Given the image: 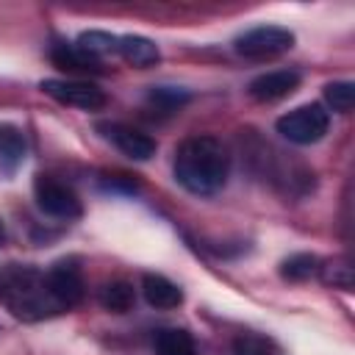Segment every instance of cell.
<instances>
[{"instance_id": "cell-1", "label": "cell", "mask_w": 355, "mask_h": 355, "mask_svg": "<svg viewBox=\"0 0 355 355\" xmlns=\"http://www.w3.org/2000/svg\"><path fill=\"white\" fill-rule=\"evenodd\" d=\"M227 175L230 153L216 136H189L175 150V178L186 191L197 197L222 191Z\"/></svg>"}, {"instance_id": "cell-2", "label": "cell", "mask_w": 355, "mask_h": 355, "mask_svg": "<svg viewBox=\"0 0 355 355\" xmlns=\"http://www.w3.org/2000/svg\"><path fill=\"white\" fill-rule=\"evenodd\" d=\"M0 297L6 302V308L25 322H36L44 316H55L61 313L55 300L50 297V288L44 283V272L33 269V266H17L6 275Z\"/></svg>"}, {"instance_id": "cell-3", "label": "cell", "mask_w": 355, "mask_h": 355, "mask_svg": "<svg viewBox=\"0 0 355 355\" xmlns=\"http://www.w3.org/2000/svg\"><path fill=\"white\" fill-rule=\"evenodd\" d=\"M275 128L286 141L305 147V144H316L324 139V133L330 130V114L324 111V105L308 103V105H300V108L283 114L275 122Z\"/></svg>"}, {"instance_id": "cell-4", "label": "cell", "mask_w": 355, "mask_h": 355, "mask_svg": "<svg viewBox=\"0 0 355 355\" xmlns=\"http://www.w3.org/2000/svg\"><path fill=\"white\" fill-rule=\"evenodd\" d=\"M294 47V33L288 28H280V25H258V28H250L244 31L241 36H236L233 42V50L244 58H255V61H263V58H275L286 50Z\"/></svg>"}, {"instance_id": "cell-5", "label": "cell", "mask_w": 355, "mask_h": 355, "mask_svg": "<svg viewBox=\"0 0 355 355\" xmlns=\"http://www.w3.org/2000/svg\"><path fill=\"white\" fill-rule=\"evenodd\" d=\"M33 197H36L39 211L53 216V219H67L69 222V219H78L83 214L78 194L67 183H61L50 175H39L33 180Z\"/></svg>"}, {"instance_id": "cell-6", "label": "cell", "mask_w": 355, "mask_h": 355, "mask_svg": "<svg viewBox=\"0 0 355 355\" xmlns=\"http://www.w3.org/2000/svg\"><path fill=\"white\" fill-rule=\"evenodd\" d=\"M39 89L53 97L61 105H72L80 111H100L105 105V92L89 80H64V78H47L39 83Z\"/></svg>"}, {"instance_id": "cell-7", "label": "cell", "mask_w": 355, "mask_h": 355, "mask_svg": "<svg viewBox=\"0 0 355 355\" xmlns=\"http://www.w3.org/2000/svg\"><path fill=\"white\" fill-rule=\"evenodd\" d=\"M44 283L58 311H69L83 300V277L72 261H58L44 272Z\"/></svg>"}, {"instance_id": "cell-8", "label": "cell", "mask_w": 355, "mask_h": 355, "mask_svg": "<svg viewBox=\"0 0 355 355\" xmlns=\"http://www.w3.org/2000/svg\"><path fill=\"white\" fill-rule=\"evenodd\" d=\"M100 130L105 133L108 141L116 144L119 153H125L133 161H147V158L155 155V141L139 128H130L125 122H103Z\"/></svg>"}, {"instance_id": "cell-9", "label": "cell", "mask_w": 355, "mask_h": 355, "mask_svg": "<svg viewBox=\"0 0 355 355\" xmlns=\"http://www.w3.org/2000/svg\"><path fill=\"white\" fill-rule=\"evenodd\" d=\"M300 72H294V69H275V72H263V75H258L250 86H247V92H250V97L252 100H258V103H275V100H283V97H288L297 86H300Z\"/></svg>"}, {"instance_id": "cell-10", "label": "cell", "mask_w": 355, "mask_h": 355, "mask_svg": "<svg viewBox=\"0 0 355 355\" xmlns=\"http://www.w3.org/2000/svg\"><path fill=\"white\" fill-rule=\"evenodd\" d=\"M116 55H122L128 64L139 67V69H147V67H155L161 61V50L153 39L147 36H119V44H116Z\"/></svg>"}, {"instance_id": "cell-11", "label": "cell", "mask_w": 355, "mask_h": 355, "mask_svg": "<svg viewBox=\"0 0 355 355\" xmlns=\"http://www.w3.org/2000/svg\"><path fill=\"white\" fill-rule=\"evenodd\" d=\"M141 294H144L147 305L161 308V311H172L183 302V291L164 275H144L141 277Z\"/></svg>"}, {"instance_id": "cell-12", "label": "cell", "mask_w": 355, "mask_h": 355, "mask_svg": "<svg viewBox=\"0 0 355 355\" xmlns=\"http://www.w3.org/2000/svg\"><path fill=\"white\" fill-rule=\"evenodd\" d=\"M155 355H197V344L183 327H164L155 333Z\"/></svg>"}, {"instance_id": "cell-13", "label": "cell", "mask_w": 355, "mask_h": 355, "mask_svg": "<svg viewBox=\"0 0 355 355\" xmlns=\"http://www.w3.org/2000/svg\"><path fill=\"white\" fill-rule=\"evenodd\" d=\"M116 44H119V36H114V33H108V31H86V33H80L78 36V42H75V47L83 53V55H89L92 61H103L105 55H114L116 53Z\"/></svg>"}, {"instance_id": "cell-14", "label": "cell", "mask_w": 355, "mask_h": 355, "mask_svg": "<svg viewBox=\"0 0 355 355\" xmlns=\"http://www.w3.org/2000/svg\"><path fill=\"white\" fill-rule=\"evenodd\" d=\"M97 300H100V305H103L105 311L125 313V311L133 308V302H136V291H133V286H130L128 280H111V283H105V286L100 288Z\"/></svg>"}, {"instance_id": "cell-15", "label": "cell", "mask_w": 355, "mask_h": 355, "mask_svg": "<svg viewBox=\"0 0 355 355\" xmlns=\"http://www.w3.org/2000/svg\"><path fill=\"white\" fill-rule=\"evenodd\" d=\"M25 153H28V144H25V133L14 125H0V161L14 169L25 161Z\"/></svg>"}, {"instance_id": "cell-16", "label": "cell", "mask_w": 355, "mask_h": 355, "mask_svg": "<svg viewBox=\"0 0 355 355\" xmlns=\"http://www.w3.org/2000/svg\"><path fill=\"white\" fill-rule=\"evenodd\" d=\"M316 272H319V258L311 255V252H294V255H288V258L280 263V277L294 280V283L308 280V277L316 275Z\"/></svg>"}, {"instance_id": "cell-17", "label": "cell", "mask_w": 355, "mask_h": 355, "mask_svg": "<svg viewBox=\"0 0 355 355\" xmlns=\"http://www.w3.org/2000/svg\"><path fill=\"white\" fill-rule=\"evenodd\" d=\"M50 58H53V64L58 67V69H97L100 64L97 61H92L89 55H83L75 44H53L50 47Z\"/></svg>"}, {"instance_id": "cell-18", "label": "cell", "mask_w": 355, "mask_h": 355, "mask_svg": "<svg viewBox=\"0 0 355 355\" xmlns=\"http://www.w3.org/2000/svg\"><path fill=\"white\" fill-rule=\"evenodd\" d=\"M319 275H322V280L327 286L344 288V291H349L352 283H355V269H352L349 258H333V261H327L324 266H319Z\"/></svg>"}, {"instance_id": "cell-19", "label": "cell", "mask_w": 355, "mask_h": 355, "mask_svg": "<svg viewBox=\"0 0 355 355\" xmlns=\"http://www.w3.org/2000/svg\"><path fill=\"white\" fill-rule=\"evenodd\" d=\"M277 347L263 333H241L233 338V355H275Z\"/></svg>"}, {"instance_id": "cell-20", "label": "cell", "mask_w": 355, "mask_h": 355, "mask_svg": "<svg viewBox=\"0 0 355 355\" xmlns=\"http://www.w3.org/2000/svg\"><path fill=\"white\" fill-rule=\"evenodd\" d=\"M324 103L333 111H338V114L352 111V105H355V86L349 80H333V83H327L324 86Z\"/></svg>"}, {"instance_id": "cell-21", "label": "cell", "mask_w": 355, "mask_h": 355, "mask_svg": "<svg viewBox=\"0 0 355 355\" xmlns=\"http://www.w3.org/2000/svg\"><path fill=\"white\" fill-rule=\"evenodd\" d=\"M147 97L161 111H178L180 105H186L191 100V94L186 89H178V86H153Z\"/></svg>"}]
</instances>
